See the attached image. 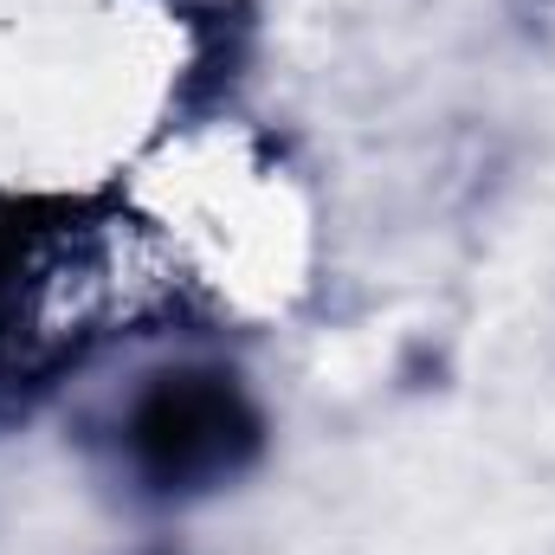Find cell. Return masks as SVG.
Instances as JSON below:
<instances>
[{
	"mask_svg": "<svg viewBox=\"0 0 555 555\" xmlns=\"http://www.w3.org/2000/svg\"><path fill=\"white\" fill-rule=\"evenodd\" d=\"M137 465L162 491L207 485L253 452V408L227 375H168L130 414Z\"/></svg>",
	"mask_w": 555,
	"mask_h": 555,
	"instance_id": "6da1fadb",
	"label": "cell"
}]
</instances>
